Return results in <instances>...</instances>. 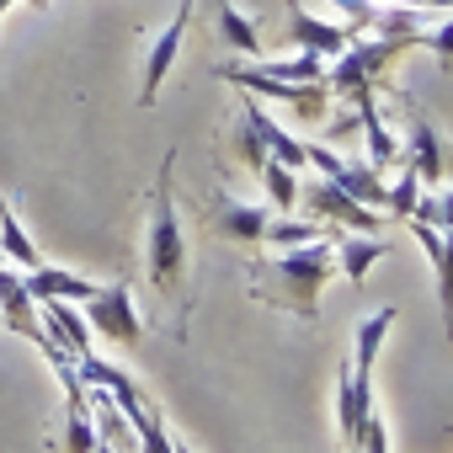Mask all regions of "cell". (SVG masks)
<instances>
[{"mask_svg":"<svg viewBox=\"0 0 453 453\" xmlns=\"http://www.w3.org/2000/svg\"><path fill=\"white\" fill-rule=\"evenodd\" d=\"M336 235V230H331ZM331 235L310 241V246H288L278 257H257L246 267V294L257 304H273L304 326H320V288L331 283L336 273V246Z\"/></svg>","mask_w":453,"mask_h":453,"instance_id":"6da1fadb","label":"cell"},{"mask_svg":"<svg viewBox=\"0 0 453 453\" xmlns=\"http://www.w3.org/2000/svg\"><path fill=\"white\" fill-rule=\"evenodd\" d=\"M144 273L155 299H187V241L176 213V150H165L155 192H150V241H144Z\"/></svg>","mask_w":453,"mask_h":453,"instance_id":"7a4b0ae2","label":"cell"},{"mask_svg":"<svg viewBox=\"0 0 453 453\" xmlns=\"http://www.w3.org/2000/svg\"><path fill=\"white\" fill-rule=\"evenodd\" d=\"M213 75L241 86L246 96H267L278 107H294V118H304V123H320L331 112V102H336L326 81H278V75H262L251 65H213Z\"/></svg>","mask_w":453,"mask_h":453,"instance_id":"3957f363","label":"cell"},{"mask_svg":"<svg viewBox=\"0 0 453 453\" xmlns=\"http://www.w3.org/2000/svg\"><path fill=\"white\" fill-rule=\"evenodd\" d=\"M278 208H262V203H241L235 192H203L197 203V219H203V230L219 235V241H235V246H267V224H273Z\"/></svg>","mask_w":453,"mask_h":453,"instance_id":"277c9868","label":"cell"},{"mask_svg":"<svg viewBox=\"0 0 453 453\" xmlns=\"http://www.w3.org/2000/svg\"><path fill=\"white\" fill-rule=\"evenodd\" d=\"M299 208L315 219V224H326V230H352V235H379V208H368V203H357L347 187H336L331 176H315L310 187H299Z\"/></svg>","mask_w":453,"mask_h":453,"instance_id":"5b68a950","label":"cell"},{"mask_svg":"<svg viewBox=\"0 0 453 453\" xmlns=\"http://www.w3.org/2000/svg\"><path fill=\"white\" fill-rule=\"evenodd\" d=\"M86 326H91V331H102L107 342L134 347V342L144 336L139 310H134V288H128L123 278H118V283H96V294L86 299Z\"/></svg>","mask_w":453,"mask_h":453,"instance_id":"8992f818","label":"cell"},{"mask_svg":"<svg viewBox=\"0 0 453 453\" xmlns=\"http://www.w3.org/2000/svg\"><path fill=\"white\" fill-rule=\"evenodd\" d=\"M0 326H12L17 336H27L38 352H65V347H54V336L43 331V310H38V299L27 294V278H17L6 262H0Z\"/></svg>","mask_w":453,"mask_h":453,"instance_id":"52a82bcc","label":"cell"},{"mask_svg":"<svg viewBox=\"0 0 453 453\" xmlns=\"http://www.w3.org/2000/svg\"><path fill=\"white\" fill-rule=\"evenodd\" d=\"M192 6L197 0H181L176 6V17H171V27L150 43V54H144V86H139V107H155L160 102V86H165V70L176 65V54H181V38H187V22H192Z\"/></svg>","mask_w":453,"mask_h":453,"instance_id":"ba28073f","label":"cell"},{"mask_svg":"<svg viewBox=\"0 0 453 453\" xmlns=\"http://www.w3.org/2000/svg\"><path fill=\"white\" fill-rule=\"evenodd\" d=\"M352 38H357V27H347V22H336V17H315V12H304V6L288 12V43L304 49V54L336 59Z\"/></svg>","mask_w":453,"mask_h":453,"instance_id":"9c48e42d","label":"cell"},{"mask_svg":"<svg viewBox=\"0 0 453 453\" xmlns=\"http://www.w3.org/2000/svg\"><path fill=\"white\" fill-rule=\"evenodd\" d=\"M395 304H384L379 315H368L363 326H357V347H352V379H357V395L373 405V363H379V347H384V336H389V326H395Z\"/></svg>","mask_w":453,"mask_h":453,"instance_id":"30bf717a","label":"cell"},{"mask_svg":"<svg viewBox=\"0 0 453 453\" xmlns=\"http://www.w3.org/2000/svg\"><path fill=\"white\" fill-rule=\"evenodd\" d=\"M400 155L416 165V176H421L426 187H437V181H442V160H448V144H442V134L432 128V118H426L421 107H411V144H405Z\"/></svg>","mask_w":453,"mask_h":453,"instance_id":"8fae6325","label":"cell"},{"mask_svg":"<svg viewBox=\"0 0 453 453\" xmlns=\"http://www.w3.org/2000/svg\"><path fill=\"white\" fill-rule=\"evenodd\" d=\"M331 246H336V267L347 273V283H352V288H363V283H368V273L389 257V241H384V235H352V230H336V235H331Z\"/></svg>","mask_w":453,"mask_h":453,"instance_id":"7c38bea8","label":"cell"},{"mask_svg":"<svg viewBox=\"0 0 453 453\" xmlns=\"http://www.w3.org/2000/svg\"><path fill=\"white\" fill-rule=\"evenodd\" d=\"M38 310H43V331L54 336V347H65L70 357L91 352V326H86L81 304H70V299H38Z\"/></svg>","mask_w":453,"mask_h":453,"instance_id":"4fadbf2b","label":"cell"},{"mask_svg":"<svg viewBox=\"0 0 453 453\" xmlns=\"http://www.w3.org/2000/svg\"><path fill=\"white\" fill-rule=\"evenodd\" d=\"M213 38L224 49H235V54H262V33H257V17H246L235 0H213Z\"/></svg>","mask_w":453,"mask_h":453,"instance_id":"5bb4252c","label":"cell"},{"mask_svg":"<svg viewBox=\"0 0 453 453\" xmlns=\"http://www.w3.org/2000/svg\"><path fill=\"white\" fill-rule=\"evenodd\" d=\"M357 123H363V134H368V165L384 176L395 160H400V139L384 128V118H379V96H368V102H357Z\"/></svg>","mask_w":453,"mask_h":453,"instance_id":"9a60e30c","label":"cell"},{"mask_svg":"<svg viewBox=\"0 0 453 453\" xmlns=\"http://www.w3.org/2000/svg\"><path fill=\"white\" fill-rule=\"evenodd\" d=\"M27 294L33 299H70V304H86L91 294H96V283H86V278H75V273H59V267H33L27 273Z\"/></svg>","mask_w":453,"mask_h":453,"instance_id":"2e32d148","label":"cell"},{"mask_svg":"<svg viewBox=\"0 0 453 453\" xmlns=\"http://www.w3.org/2000/svg\"><path fill=\"white\" fill-rule=\"evenodd\" d=\"M224 150H230V155H235V160H241L251 176H257V171L273 160V155H267V144H262V134H257V123L246 118V107H235L230 128H224Z\"/></svg>","mask_w":453,"mask_h":453,"instance_id":"e0dca14e","label":"cell"},{"mask_svg":"<svg viewBox=\"0 0 453 453\" xmlns=\"http://www.w3.org/2000/svg\"><path fill=\"white\" fill-rule=\"evenodd\" d=\"M0 257H6V262H17V267H43V251L33 246V235L22 230V219H17V208L6 203V197H0Z\"/></svg>","mask_w":453,"mask_h":453,"instance_id":"ac0fdd59","label":"cell"},{"mask_svg":"<svg viewBox=\"0 0 453 453\" xmlns=\"http://www.w3.org/2000/svg\"><path fill=\"white\" fill-rule=\"evenodd\" d=\"M432 267H437V304H442V336L453 342V224L437 230V246L426 251Z\"/></svg>","mask_w":453,"mask_h":453,"instance_id":"d6986e66","label":"cell"},{"mask_svg":"<svg viewBox=\"0 0 453 453\" xmlns=\"http://www.w3.org/2000/svg\"><path fill=\"white\" fill-rule=\"evenodd\" d=\"M257 181L267 187V203H273L278 213H294V208H299V187H304V181H299V171H288V165L267 160V165L257 171Z\"/></svg>","mask_w":453,"mask_h":453,"instance_id":"ffe728a7","label":"cell"},{"mask_svg":"<svg viewBox=\"0 0 453 453\" xmlns=\"http://www.w3.org/2000/svg\"><path fill=\"white\" fill-rule=\"evenodd\" d=\"M262 75H278V81H326V59L320 54H294V59H262L257 65Z\"/></svg>","mask_w":453,"mask_h":453,"instance_id":"44dd1931","label":"cell"},{"mask_svg":"<svg viewBox=\"0 0 453 453\" xmlns=\"http://www.w3.org/2000/svg\"><path fill=\"white\" fill-rule=\"evenodd\" d=\"M416 192H421V176H416V165L405 160V165H400V176H395V187H389V197H384V213H395V219H411V208H416Z\"/></svg>","mask_w":453,"mask_h":453,"instance_id":"7402d4cb","label":"cell"},{"mask_svg":"<svg viewBox=\"0 0 453 453\" xmlns=\"http://www.w3.org/2000/svg\"><path fill=\"white\" fill-rule=\"evenodd\" d=\"M411 219H426V224H437V230H448L453 224V187H437L432 197H416Z\"/></svg>","mask_w":453,"mask_h":453,"instance_id":"603a6c76","label":"cell"},{"mask_svg":"<svg viewBox=\"0 0 453 453\" xmlns=\"http://www.w3.org/2000/svg\"><path fill=\"white\" fill-rule=\"evenodd\" d=\"M416 43H421L426 54H437V65H442V70L453 75V12H442V22H437L432 33H421Z\"/></svg>","mask_w":453,"mask_h":453,"instance_id":"cb8c5ba5","label":"cell"},{"mask_svg":"<svg viewBox=\"0 0 453 453\" xmlns=\"http://www.w3.org/2000/svg\"><path fill=\"white\" fill-rule=\"evenodd\" d=\"M426 12H453V0H426Z\"/></svg>","mask_w":453,"mask_h":453,"instance_id":"d4e9b609","label":"cell"},{"mask_svg":"<svg viewBox=\"0 0 453 453\" xmlns=\"http://www.w3.org/2000/svg\"><path fill=\"white\" fill-rule=\"evenodd\" d=\"M12 6H17V0H0V17H6V12H12Z\"/></svg>","mask_w":453,"mask_h":453,"instance_id":"484cf974","label":"cell"},{"mask_svg":"<svg viewBox=\"0 0 453 453\" xmlns=\"http://www.w3.org/2000/svg\"><path fill=\"white\" fill-rule=\"evenodd\" d=\"M91 453H112V448H107V442H96V448H91Z\"/></svg>","mask_w":453,"mask_h":453,"instance_id":"4316f807","label":"cell"},{"mask_svg":"<svg viewBox=\"0 0 453 453\" xmlns=\"http://www.w3.org/2000/svg\"><path fill=\"white\" fill-rule=\"evenodd\" d=\"M171 453H187V448H181V442H176V448H171Z\"/></svg>","mask_w":453,"mask_h":453,"instance_id":"83f0119b","label":"cell"}]
</instances>
